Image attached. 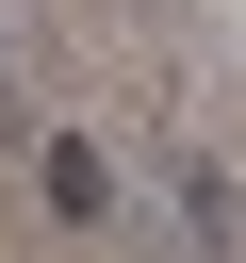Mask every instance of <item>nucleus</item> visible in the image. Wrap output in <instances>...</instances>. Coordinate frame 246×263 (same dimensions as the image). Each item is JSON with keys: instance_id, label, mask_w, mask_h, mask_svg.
<instances>
[{"instance_id": "obj_1", "label": "nucleus", "mask_w": 246, "mask_h": 263, "mask_svg": "<svg viewBox=\"0 0 246 263\" xmlns=\"http://www.w3.org/2000/svg\"><path fill=\"white\" fill-rule=\"evenodd\" d=\"M49 214H66V230H98V214H115V148H82V132H66V148H49Z\"/></svg>"}]
</instances>
